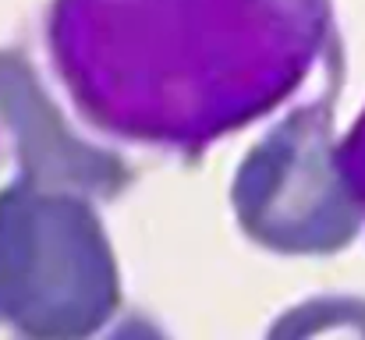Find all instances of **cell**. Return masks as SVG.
<instances>
[{"label":"cell","instance_id":"obj_1","mask_svg":"<svg viewBox=\"0 0 365 340\" xmlns=\"http://www.w3.org/2000/svg\"><path fill=\"white\" fill-rule=\"evenodd\" d=\"M118 302V259L86 199L36 174L0 192V326L25 337H89Z\"/></svg>","mask_w":365,"mask_h":340},{"label":"cell","instance_id":"obj_2","mask_svg":"<svg viewBox=\"0 0 365 340\" xmlns=\"http://www.w3.org/2000/svg\"><path fill=\"white\" fill-rule=\"evenodd\" d=\"M235 210L259 244L291 255L337 252L359 234L362 199L341 167L327 113H291L245 156Z\"/></svg>","mask_w":365,"mask_h":340}]
</instances>
